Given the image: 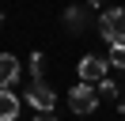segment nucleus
<instances>
[{
  "instance_id": "obj_1",
  "label": "nucleus",
  "mask_w": 125,
  "mask_h": 121,
  "mask_svg": "<svg viewBox=\"0 0 125 121\" xmlns=\"http://www.w3.org/2000/svg\"><path fill=\"white\" fill-rule=\"evenodd\" d=\"M27 98H31V106L38 110V113H34L38 121L57 117V95H53V87H49V83H42V76H34V83L27 87Z\"/></svg>"
},
{
  "instance_id": "obj_2",
  "label": "nucleus",
  "mask_w": 125,
  "mask_h": 121,
  "mask_svg": "<svg viewBox=\"0 0 125 121\" xmlns=\"http://www.w3.org/2000/svg\"><path fill=\"white\" fill-rule=\"evenodd\" d=\"M99 34L106 38L110 45L125 42V11H121V8H106V11L99 15Z\"/></svg>"
},
{
  "instance_id": "obj_3",
  "label": "nucleus",
  "mask_w": 125,
  "mask_h": 121,
  "mask_svg": "<svg viewBox=\"0 0 125 121\" xmlns=\"http://www.w3.org/2000/svg\"><path fill=\"white\" fill-rule=\"evenodd\" d=\"M68 106H72V113H91L95 106H99V91H95L87 80H80L76 87L68 91Z\"/></svg>"
},
{
  "instance_id": "obj_4",
  "label": "nucleus",
  "mask_w": 125,
  "mask_h": 121,
  "mask_svg": "<svg viewBox=\"0 0 125 121\" xmlns=\"http://www.w3.org/2000/svg\"><path fill=\"white\" fill-rule=\"evenodd\" d=\"M80 80H87V83H99L102 76H106V68H110V60H102V57H91V53H87L83 60H80Z\"/></svg>"
},
{
  "instance_id": "obj_5",
  "label": "nucleus",
  "mask_w": 125,
  "mask_h": 121,
  "mask_svg": "<svg viewBox=\"0 0 125 121\" xmlns=\"http://www.w3.org/2000/svg\"><path fill=\"white\" fill-rule=\"evenodd\" d=\"M19 113H23V106H19V95L11 87H0V121H15Z\"/></svg>"
},
{
  "instance_id": "obj_6",
  "label": "nucleus",
  "mask_w": 125,
  "mask_h": 121,
  "mask_svg": "<svg viewBox=\"0 0 125 121\" xmlns=\"http://www.w3.org/2000/svg\"><path fill=\"white\" fill-rule=\"evenodd\" d=\"M19 80V60L11 53H0V87H11Z\"/></svg>"
},
{
  "instance_id": "obj_7",
  "label": "nucleus",
  "mask_w": 125,
  "mask_h": 121,
  "mask_svg": "<svg viewBox=\"0 0 125 121\" xmlns=\"http://www.w3.org/2000/svg\"><path fill=\"white\" fill-rule=\"evenodd\" d=\"M64 27H68V34H80V30L87 27V11H83V4H72L68 11H64Z\"/></svg>"
},
{
  "instance_id": "obj_8",
  "label": "nucleus",
  "mask_w": 125,
  "mask_h": 121,
  "mask_svg": "<svg viewBox=\"0 0 125 121\" xmlns=\"http://www.w3.org/2000/svg\"><path fill=\"white\" fill-rule=\"evenodd\" d=\"M110 68H125V42H114V45H110Z\"/></svg>"
},
{
  "instance_id": "obj_9",
  "label": "nucleus",
  "mask_w": 125,
  "mask_h": 121,
  "mask_svg": "<svg viewBox=\"0 0 125 121\" xmlns=\"http://www.w3.org/2000/svg\"><path fill=\"white\" fill-rule=\"evenodd\" d=\"M99 98H117V83L110 80V76H102V80H99Z\"/></svg>"
},
{
  "instance_id": "obj_10",
  "label": "nucleus",
  "mask_w": 125,
  "mask_h": 121,
  "mask_svg": "<svg viewBox=\"0 0 125 121\" xmlns=\"http://www.w3.org/2000/svg\"><path fill=\"white\" fill-rule=\"evenodd\" d=\"M42 64H46V57H42V53H34V57H31V72L42 76Z\"/></svg>"
},
{
  "instance_id": "obj_11",
  "label": "nucleus",
  "mask_w": 125,
  "mask_h": 121,
  "mask_svg": "<svg viewBox=\"0 0 125 121\" xmlns=\"http://www.w3.org/2000/svg\"><path fill=\"white\" fill-rule=\"evenodd\" d=\"M102 4H106V0H87V8H102Z\"/></svg>"
},
{
  "instance_id": "obj_12",
  "label": "nucleus",
  "mask_w": 125,
  "mask_h": 121,
  "mask_svg": "<svg viewBox=\"0 0 125 121\" xmlns=\"http://www.w3.org/2000/svg\"><path fill=\"white\" fill-rule=\"evenodd\" d=\"M117 113H121V117H125V102H117Z\"/></svg>"
}]
</instances>
